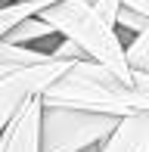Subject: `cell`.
Masks as SVG:
<instances>
[{
	"label": "cell",
	"mask_w": 149,
	"mask_h": 152,
	"mask_svg": "<svg viewBox=\"0 0 149 152\" xmlns=\"http://www.w3.org/2000/svg\"><path fill=\"white\" fill-rule=\"evenodd\" d=\"M47 3H50V0H31V3H6V6H0V40H3V34L9 31L12 25H19L22 19L40 12Z\"/></svg>",
	"instance_id": "ba28073f"
},
{
	"label": "cell",
	"mask_w": 149,
	"mask_h": 152,
	"mask_svg": "<svg viewBox=\"0 0 149 152\" xmlns=\"http://www.w3.org/2000/svg\"><path fill=\"white\" fill-rule=\"evenodd\" d=\"M37 16L53 31L74 40L87 59L99 62L118 75H131L127 59H124V40H121L118 28L106 22L93 10V3H87V0H50Z\"/></svg>",
	"instance_id": "7a4b0ae2"
},
{
	"label": "cell",
	"mask_w": 149,
	"mask_h": 152,
	"mask_svg": "<svg viewBox=\"0 0 149 152\" xmlns=\"http://www.w3.org/2000/svg\"><path fill=\"white\" fill-rule=\"evenodd\" d=\"M6 3H12V0H0V6H6Z\"/></svg>",
	"instance_id": "7c38bea8"
},
{
	"label": "cell",
	"mask_w": 149,
	"mask_h": 152,
	"mask_svg": "<svg viewBox=\"0 0 149 152\" xmlns=\"http://www.w3.org/2000/svg\"><path fill=\"white\" fill-rule=\"evenodd\" d=\"M40 93L31 96L0 134V152H40Z\"/></svg>",
	"instance_id": "5b68a950"
},
{
	"label": "cell",
	"mask_w": 149,
	"mask_h": 152,
	"mask_svg": "<svg viewBox=\"0 0 149 152\" xmlns=\"http://www.w3.org/2000/svg\"><path fill=\"white\" fill-rule=\"evenodd\" d=\"M12 3H31V0H12Z\"/></svg>",
	"instance_id": "8fae6325"
},
{
	"label": "cell",
	"mask_w": 149,
	"mask_h": 152,
	"mask_svg": "<svg viewBox=\"0 0 149 152\" xmlns=\"http://www.w3.org/2000/svg\"><path fill=\"white\" fill-rule=\"evenodd\" d=\"M69 68H72L69 59H50V62L19 68V72L0 78V134H3V127L12 121V115H16L31 96L44 93L47 87L62 72H69Z\"/></svg>",
	"instance_id": "277c9868"
},
{
	"label": "cell",
	"mask_w": 149,
	"mask_h": 152,
	"mask_svg": "<svg viewBox=\"0 0 149 152\" xmlns=\"http://www.w3.org/2000/svg\"><path fill=\"white\" fill-rule=\"evenodd\" d=\"M121 6H124V10H131V12H140V16L149 19V0H121Z\"/></svg>",
	"instance_id": "30bf717a"
},
{
	"label": "cell",
	"mask_w": 149,
	"mask_h": 152,
	"mask_svg": "<svg viewBox=\"0 0 149 152\" xmlns=\"http://www.w3.org/2000/svg\"><path fill=\"white\" fill-rule=\"evenodd\" d=\"M93 10H96L109 25H115L118 22V12H121V0H93Z\"/></svg>",
	"instance_id": "9c48e42d"
},
{
	"label": "cell",
	"mask_w": 149,
	"mask_h": 152,
	"mask_svg": "<svg viewBox=\"0 0 149 152\" xmlns=\"http://www.w3.org/2000/svg\"><path fill=\"white\" fill-rule=\"evenodd\" d=\"M40 99L53 106L103 112L112 118L149 115V75L146 72L118 75L93 59H78L72 62L69 72H62L40 93Z\"/></svg>",
	"instance_id": "6da1fadb"
},
{
	"label": "cell",
	"mask_w": 149,
	"mask_h": 152,
	"mask_svg": "<svg viewBox=\"0 0 149 152\" xmlns=\"http://www.w3.org/2000/svg\"><path fill=\"white\" fill-rule=\"evenodd\" d=\"M96 152H149V115H127L96 146Z\"/></svg>",
	"instance_id": "8992f818"
},
{
	"label": "cell",
	"mask_w": 149,
	"mask_h": 152,
	"mask_svg": "<svg viewBox=\"0 0 149 152\" xmlns=\"http://www.w3.org/2000/svg\"><path fill=\"white\" fill-rule=\"evenodd\" d=\"M87 3H93V0H87Z\"/></svg>",
	"instance_id": "5bb4252c"
},
{
	"label": "cell",
	"mask_w": 149,
	"mask_h": 152,
	"mask_svg": "<svg viewBox=\"0 0 149 152\" xmlns=\"http://www.w3.org/2000/svg\"><path fill=\"white\" fill-rule=\"evenodd\" d=\"M84 152H96V146H90V149H84Z\"/></svg>",
	"instance_id": "4fadbf2b"
},
{
	"label": "cell",
	"mask_w": 149,
	"mask_h": 152,
	"mask_svg": "<svg viewBox=\"0 0 149 152\" xmlns=\"http://www.w3.org/2000/svg\"><path fill=\"white\" fill-rule=\"evenodd\" d=\"M121 118L103 112H87L72 106H53L40 99V152H84L90 146H99L115 130Z\"/></svg>",
	"instance_id": "3957f363"
},
{
	"label": "cell",
	"mask_w": 149,
	"mask_h": 152,
	"mask_svg": "<svg viewBox=\"0 0 149 152\" xmlns=\"http://www.w3.org/2000/svg\"><path fill=\"white\" fill-rule=\"evenodd\" d=\"M50 59H53L50 50H37V47H22V44H6V40H0V78L19 72V68L50 62Z\"/></svg>",
	"instance_id": "52a82bcc"
}]
</instances>
